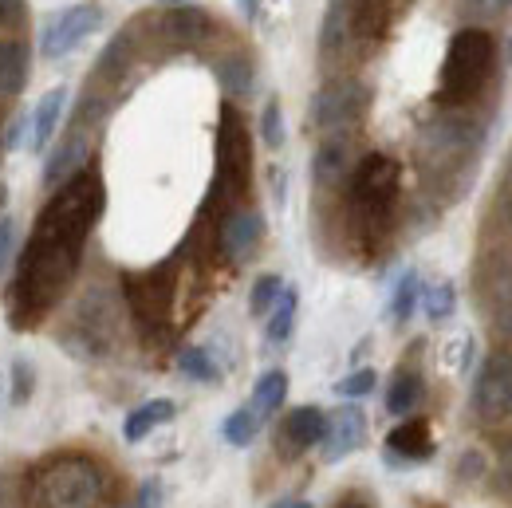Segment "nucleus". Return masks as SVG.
Masks as SVG:
<instances>
[{
	"label": "nucleus",
	"mask_w": 512,
	"mask_h": 508,
	"mask_svg": "<svg viewBox=\"0 0 512 508\" xmlns=\"http://www.w3.org/2000/svg\"><path fill=\"white\" fill-rule=\"evenodd\" d=\"M103 201H107V193H103L99 170L83 166L44 205V213L36 217V229L20 253L8 296H4L12 327L28 331L60 304V296L71 288V280L79 272L87 237L103 217Z\"/></svg>",
	"instance_id": "obj_1"
},
{
	"label": "nucleus",
	"mask_w": 512,
	"mask_h": 508,
	"mask_svg": "<svg viewBox=\"0 0 512 508\" xmlns=\"http://www.w3.org/2000/svg\"><path fill=\"white\" fill-rule=\"evenodd\" d=\"M402 170L390 154H367L347 182V213H351V233L367 245L379 249L394 221V201H398Z\"/></svg>",
	"instance_id": "obj_2"
},
{
	"label": "nucleus",
	"mask_w": 512,
	"mask_h": 508,
	"mask_svg": "<svg viewBox=\"0 0 512 508\" xmlns=\"http://www.w3.org/2000/svg\"><path fill=\"white\" fill-rule=\"evenodd\" d=\"M103 473L91 457H52L40 461L24 481V508H99Z\"/></svg>",
	"instance_id": "obj_3"
},
{
	"label": "nucleus",
	"mask_w": 512,
	"mask_h": 508,
	"mask_svg": "<svg viewBox=\"0 0 512 508\" xmlns=\"http://www.w3.org/2000/svg\"><path fill=\"white\" fill-rule=\"evenodd\" d=\"M497 64V44L485 28H461L449 40L446 64H442V83H438V107H465L469 99L481 95Z\"/></svg>",
	"instance_id": "obj_4"
},
{
	"label": "nucleus",
	"mask_w": 512,
	"mask_h": 508,
	"mask_svg": "<svg viewBox=\"0 0 512 508\" xmlns=\"http://www.w3.org/2000/svg\"><path fill=\"white\" fill-rule=\"evenodd\" d=\"M249 170H253V150H249V130L241 123L237 107H221V127H217V174H213V197L209 201H237L249 190Z\"/></svg>",
	"instance_id": "obj_5"
},
{
	"label": "nucleus",
	"mask_w": 512,
	"mask_h": 508,
	"mask_svg": "<svg viewBox=\"0 0 512 508\" xmlns=\"http://www.w3.org/2000/svg\"><path fill=\"white\" fill-rule=\"evenodd\" d=\"M367 111V87L359 79H331L312 95L308 123L320 134H347Z\"/></svg>",
	"instance_id": "obj_6"
},
{
	"label": "nucleus",
	"mask_w": 512,
	"mask_h": 508,
	"mask_svg": "<svg viewBox=\"0 0 512 508\" xmlns=\"http://www.w3.org/2000/svg\"><path fill=\"white\" fill-rule=\"evenodd\" d=\"M127 300L134 308L138 323L146 331H162L170 323V308H174V260L154 268V272H130L123 280Z\"/></svg>",
	"instance_id": "obj_7"
},
{
	"label": "nucleus",
	"mask_w": 512,
	"mask_h": 508,
	"mask_svg": "<svg viewBox=\"0 0 512 508\" xmlns=\"http://www.w3.org/2000/svg\"><path fill=\"white\" fill-rule=\"evenodd\" d=\"M473 414L485 426H512V355H489L477 371Z\"/></svg>",
	"instance_id": "obj_8"
},
{
	"label": "nucleus",
	"mask_w": 512,
	"mask_h": 508,
	"mask_svg": "<svg viewBox=\"0 0 512 508\" xmlns=\"http://www.w3.org/2000/svg\"><path fill=\"white\" fill-rule=\"evenodd\" d=\"M99 28H103L99 4H71V8H64V12L44 28L40 48H44L48 60H64L67 52H75V48H79L91 32H99Z\"/></svg>",
	"instance_id": "obj_9"
},
{
	"label": "nucleus",
	"mask_w": 512,
	"mask_h": 508,
	"mask_svg": "<svg viewBox=\"0 0 512 508\" xmlns=\"http://www.w3.org/2000/svg\"><path fill=\"white\" fill-rule=\"evenodd\" d=\"M363 442H367V414H363L355 402L339 406V410L327 418V430H323V442H320L323 457L335 465V461L351 457Z\"/></svg>",
	"instance_id": "obj_10"
},
{
	"label": "nucleus",
	"mask_w": 512,
	"mask_h": 508,
	"mask_svg": "<svg viewBox=\"0 0 512 508\" xmlns=\"http://www.w3.org/2000/svg\"><path fill=\"white\" fill-rule=\"evenodd\" d=\"M473 138H477V130H473L469 119L442 115L438 123H430L426 134H422V154L434 158V162H453V158H461L473 146Z\"/></svg>",
	"instance_id": "obj_11"
},
{
	"label": "nucleus",
	"mask_w": 512,
	"mask_h": 508,
	"mask_svg": "<svg viewBox=\"0 0 512 508\" xmlns=\"http://www.w3.org/2000/svg\"><path fill=\"white\" fill-rule=\"evenodd\" d=\"M260 237H264V217L256 209H233L221 225V253L233 264H245L256 253Z\"/></svg>",
	"instance_id": "obj_12"
},
{
	"label": "nucleus",
	"mask_w": 512,
	"mask_h": 508,
	"mask_svg": "<svg viewBox=\"0 0 512 508\" xmlns=\"http://www.w3.org/2000/svg\"><path fill=\"white\" fill-rule=\"evenodd\" d=\"M87 158H91V138H87V130H71L64 142L52 150V158H48V166H44V186H64L71 174H79L83 166H87Z\"/></svg>",
	"instance_id": "obj_13"
},
{
	"label": "nucleus",
	"mask_w": 512,
	"mask_h": 508,
	"mask_svg": "<svg viewBox=\"0 0 512 508\" xmlns=\"http://www.w3.org/2000/svg\"><path fill=\"white\" fill-rule=\"evenodd\" d=\"M162 36L170 44L193 48V44H205L213 36V20H209V12L193 8V4H174V12L162 16Z\"/></svg>",
	"instance_id": "obj_14"
},
{
	"label": "nucleus",
	"mask_w": 512,
	"mask_h": 508,
	"mask_svg": "<svg viewBox=\"0 0 512 508\" xmlns=\"http://www.w3.org/2000/svg\"><path fill=\"white\" fill-rule=\"evenodd\" d=\"M430 453H434V438H430V422H422V418L402 422L386 438V457L390 461H426Z\"/></svg>",
	"instance_id": "obj_15"
},
{
	"label": "nucleus",
	"mask_w": 512,
	"mask_h": 508,
	"mask_svg": "<svg viewBox=\"0 0 512 508\" xmlns=\"http://www.w3.org/2000/svg\"><path fill=\"white\" fill-rule=\"evenodd\" d=\"M312 174L320 186H335L351 174V138L347 134H327L323 146L316 150V162H312Z\"/></svg>",
	"instance_id": "obj_16"
},
{
	"label": "nucleus",
	"mask_w": 512,
	"mask_h": 508,
	"mask_svg": "<svg viewBox=\"0 0 512 508\" xmlns=\"http://www.w3.org/2000/svg\"><path fill=\"white\" fill-rule=\"evenodd\" d=\"M351 36H355V0H331L320 32L323 56H339Z\"/></svg>",
	"instance_id": "obj_17"
},
{
	"label": "nucleus",
	"mask_w": 512,
	"mask_h": 508,
	"mask_svg": "<svg viewBox=\"0 0 512 508\" xmlns=\"http://www.w3.org/2000/svg\"><path fill=\"white\" fill-rule=\"evenodd\" d=\"M323 430H327L323 410L300 406V410H292V414L284 418V445H288L292 453H304V449H312V445L323 442Z\"/></svg>",
	"instance_id": "obj_18"
},
{
	"label": "nucleus",
	"mask_w": 512,
	"mask_h": 508,
	"mask_svg": "<svg viewBox=\"0 0 512 508\" xmlns=\"http://www.w3.org/2000/svg\"><path fill=\"white\" fill-rule=\"evenodd\" d=\"M174 414H178V406L170 402V398H154V402H142L138 410H130L127 414V426H123V438L130 445H138L146 434H154L158 426H166V422H174Z\"/></svg>",
	"instance_id": "obj_19"
},
{
	"label": "nucleus",
	"mask_w": 512,
	"mask_h": 508,
	"mask_svg": "<svg viewBox=\"0 0 512 508\" xmlns=\"http://www.w3.org/2000/svg\"><path fill=\"white\" fill-rule=\"evenodd\" d=\"M67 91L64 87H52L36 111H32V150H48V142L56 138V127H60V115H64Z\"/></svg>",
	"instance_id": "obj_20"
},
{
	"label": "nucleus",
	"mask_w": 512,
	"mask_h": 508,
	"mask_svg": "<svg viewBox=\"0 0 512 508\" xmlns=\"http://www.w3.org/2000/svg\"><path fill=\"white\" fill-rule=\"evenodd\" d=\"M28 79V52L20 40H0V99L20 95Z\"/></svg>",
	"instance_id": "obj_21"
},
{
	"label": "nucleus",
	"mask_w": 512,
	"mask_h": 508,
	"mask_svg": "<svg viewBox=\"0 0 512 508\" xmlns=\"http://www.w3.org/2000/svg\"><path fill=\"white\" fill-rule=\"evenodd\" d=\"M284 398H288V375H284V371H268V375L256 379L249 410H253L260 422H268V418L284 406Z\"/></svg>",
	"instance_id": "obj_22"
},
{
	"label": "nucleus",
	"mask_w": 512,
	"mask_h": 508,
	"mask_svg": "<svg viewBox=\"0 0 512 508\" xmlns=\"http://www.w3.org/2000/svg\"><path fill=\"white\" fill-rule=\"evenodd\" d=\"M422 375L418 371H402V375H394L390 382V390H386V410L394 414V418H406L418 402H422Z\"/></svg>",
	"instance_id": "obj_23"
},
{
	"label": "nucleus",
	"mask_w": 512,
	"mask_h": 508,
	"mask_svg": "<svg viewBox=\"0 0 512 508\" xmlns=\"http://www.w3.org/2000/svg\"><path fill=\"white\" fill-rule=\"evenodd\" d=\"M296 308H300V292L296 288H284L280 292V300L272 304V312H268V343H284L288 335H292V327H296Z\"/></svg>",
	"instance_id": "obj_24"
},
{
	"label": "nucleus",
	"mask_w": 512,
	"mask_h": 508,
	"mask_svg": "<svg viewBox=\"0 0 512 508\" xmlns=\"http://www.w3.org/2000/svg\"><path fill=\"white\" fill-rule=\"evenodd\" d=\"M217 83L225 87V95H249L253 91V64L245 56L217 60Z\"/></svg>",
	"instance_id": "obj_25"
},
{
	"label": "nucleus",
	"mask_w": 512,
	"mask_h": 508,
	"mask_svg": "<svg viewBox=\"0 0 512 508\" xmlns=\"http://www.w3.org/2000/svg\"><path fill=\"white\" fill-rule=\"evenodd\" d=\"M260 418H256L249 406H241V410H233L229 418H225V426H221V434H225V442L233 445V449H249L256 442V434H260Z\"/></svg>",
	"instance_id": "obj_26"
},
{
	"label": "nucleus",
	"mask_w": 512,
	"mask_h": 508,
	"mask_svg": "<svg viewBox=\"0 0 512 508\" xmlns=\"http://www.w3.org/2000/svg\"><path fill=\"white\" fill-rule=\"evenodd\" d=\"M418 300H422V280H418V272H406V276L398 280V288H394V300H390V319H394V323H406V319L414 316Z\"/></svg>",
	"instance_id": "obj_27"
},
{
	"label": "nucleus",
	"mask_w": 512,
	"mask_h": 508,
	"mask_svg": "<svg viewBox=\"0 0 512 508\" xmlns=\"http://www.w3.org/2000/svg\"><path fill=\"white\" fill-rule=\"evenodd\" d=\"M178 371L193 382H217L221 379V371H217V363H213V355H209L205 347H186V351L178 355Z\"/></svg>",
	"instance_id": "obj_28"
},
{
	"label": "nucleus",
	"mask_w": 512,
	"mask_h": 508,
	"mask_svg": "<svg viewBox=\"0 0 512 508\" xmlns=\"http://www.w3.org/2000/svg\"><path fill=\"white\" fill-rule=\"evenodd\" d=\"M280 292H284V280H280L276 272L260 276V280L253 284V292H249V312H253V316H268L272 304L280 300Z\"/></svg>",
	"instance_id": "obj_29"
},
{
	"label": "nucleus",
	"mask_w": 512,
	"mask_h": 508,
	"mask_svg": "<svg viewBox=\"0 0 512 508\" xmlns=\"http://www.w3.org/2000/svg\"><path fill=\"white\" fill-rule=\"evenodd\" d=\"M493 327H497V335H505L512 343V272L505 280H497V292H493Z\"/></svg>",
	"instance_id": "obj_30"
},
{
	"label": "nucleus",
	"mask_w": 512,
	"mask_h": 508,
	"mask_svg": "<svg viewBox=\"0 0 512 508\" xmlns=\"http://www.w3.org/2000/svg\"><path fill=\"white\" fill-rule=\"evenodd\" d=\"M422 304H426V316L434 319V323H442V319H449L453 308H457V292H453L449 280H442V284H434V288L422 296Z\"/></svg>",
	"instance_id": "obj_31"
},
{
	"label": "nucleus",
	"mask_w": 512,
	"mask_h": 508,
	"mask_svg": "<svg viewBox=\"0 0 512 508\" xmlns=\"http://www.w3.org/2000/svg\"><path fill=\"white\" fill-rule=\"evenodd\" d=\"M260 134H264L268 150H280L284 146V111H280V99H268V107L260 115Z\"/></svg>",
	"instance_id": "obj_32"
},
{
	"label": "nucleus",
	"mask_w": 512,
	"mask_h": 508,
	"mask_svg": "<svg viewBox=\"0 0 512 508\" xmlns=\"http://www.w3.org/2000/svg\"><path fill=\"white\" fill-rule=\"evenodd\" d=\"M130 60V32H119L115 40H111V48L103 52V60H99V75H107V79H115Z\"/></svg>",
	"instance_id": "obj_33"
},
{
	"label": "nucleus",
	"mask_w": 512,
	"mask_h": 508,
	"mask_svg": "<svg viewBox=\"0 0 512 508\" xmlns=\"http://www.w3.org/2000/svg\"><path fill=\"white\" fill-rule=\"evenodd\" d=\"M375 382H379V375H375L371 367H363V371H355V375L339 379L335 394H343V398H367V394L375 390Z\"/></svg>",
	"instance_id": "obj_34"
},
{
	"label": "nucleus",
	"mask_w": 512,
	"mask_h": 508,
	"mask_svg": "<svg viewBox=\"0 0 512 508\" xmlns=\"http://www.w3.org/2000/svg\"><path fill=\"white\" fill-rule=\"evenodd\" d=\"M509 8H512V0H465V12L477 16V20H493V16L509 12Z\"/></svg>",
	"instance_id": "obj_35"
},
{
	"label": "nucleus",
	"mask_w": 512,
	"mask_h": 508,
	"mask_svg": "<svg viewBox=\"0 0 512 508\" xmlns=\"http://www.w3.org/2000/svg\"><path fill=\"white\" fill-rule=\"evenodd\" d=\"M12 394H16V402H28V394H32V367L28 363H16V371H12Z\"/></svg>",
	"instance_id": "obj_36"
},
{
	"label": "nucleus",
	"mask_w": 512,
	"mask_h": 508,
	"mask_svg": "<svg viewBox=\"0 0 512 508\" xmlns=\"http://www.w3.org/2000/svg\"><path fill=\"white\" fill-rule=\"evenodd\" d=\"M12 245H16V221L12 217H0V272L12 256Z\"/></svg>",
	"instance_id": "obj_37"
},
{
	"label": "nucleus",
	"mask_w": 512,
	"mask_h": 508,
	"mask_svg": "<svg viewBox=\"0 0 512 508\" xmlns=\"http://www.w3.org/2000/svg\"><path fill=\"white\" fill-rule=\"evenodd\" d=\"M28 127H32V119L28 115H16V123H8V130H4V150H16L24 142V130Z\"/></svg>",
	"instance_id": "obj_38"
},
{
	"label": "nucleus",
	"mask_w": 512,
	"mask_h": 508,
	"mask_svg": "<svg viewBox=\"0 0 512 508\" xmlns=\"http://www.w3.org/2000/svg\"><path fill=\"white\" fill-rule=\"evenodd\" d=\"M24 20V0H0V28H12Z\"/></svg>",
	"instance_id": "obj_39"
},
{
	"label": "nucleus",
	"mask_w": 512,
	"mask_h": 508,
	"mask_svg": "<svg viewBox=\"0 0 512 508\" xmlns=\"http://www.w3.org/2000/svg\"><path fill=\"white\" fill-rule=\"evenodd\" d=\"M497 205H501V217L512 225V178L505 182V190H501V197H497Z\"/></svg>",
	"instance_id": "obj_40"
},
{
	"label": "nucleus",
	"mask_w": 512,
	"mask_h": 508,
	"mask_svg": "<svg viewBox=\"0 0 512 508\" xmlns=\"http://www.w3.org/2000/svg\"><path fill=\"white\" fill-rule=\"evenodd\" d=\"M501 473H505V485L512 489V445H509V453H505V461H501Z\"/></svg>",
	"instance_id": "obj_41"
},
{
	"label": "nucleus",
	"mask_w": 512,
	"mask_h": 508,
	"mask_svg": "<svg viewBox=\"0 0 512 508\" xmlns=\"http://www.w3.org/2000/svg\"><path fill=\"white\" fill-rule=\"evenodd\" d=\"M241 8H245V16H249V20L260 16V0H241Z\"/></svg>",
	"instance_id": "obj_42"
},
{
	"label": "nucleus",
	"mask_w": 512,
	"mask_h": 508,
	"mask_svg": "<svg viewBox=\"0 0 512 508\" xmlns=\"http://www.w3.org/2000/svg\"><path fill=\"white\" fill-rule=\"evenodd\" d=\"M158 4H190V0H158Z\"/></svg>",
	"instance_id": "obj_43"
},
{
	"label": "nucleus",
	"mask_w": 512,
	"mask_h": 508,
	"mask_svg": "<svg viewBox=\"0 0 512 508\" xmlns=\"http://www.w3.org/2000/svg\"><path fill=\"white\" fill-rule=\"evenodd\" d=\"M288 508H312L308 501H296V505H288Z\"/></svg>",
	"instance_id": "obj_44"
},
{
	"label": "nucleus",
	"mask_w": 512,
	"mask_h": 508,
	"mask_svg": "<svg viewBox=\"0 0 512 508\" xmlns=\"http://www.w3.org/2000/svg\"><path fill=\"white\" fill-rule=\"evenodd\" d=\"M505 56H509V64H512V36H509V48H505Z\"/></svg>",
	"instance_id": "obj_45"
},
{
	"label": "nucleus",
	"mask_w": 512,
	"mask_h": 508,
	"mask_svg": "<svg viewBox=\"0 0 512 508\" xmlns=\"http://www.w3.org/2000/svg\"><path fill=\"white\" fill-rule=\"evenodd\" d=\"M509 178H512V162H509Z\"/></svg>",
	"instance_id": "obj_46"
},
{
	"label": "nucleus",
	"mask_w": 512,
	"mask_h": 508,
	"mask_svg": "<svg viewBox=\"0 0 512 508\" xmlns=\"http://www.w3.org/2000/svg\"><path fill=\"white\" fill-rule=\"evenodd\" d=\"M347 508H363V505H347Z\"/></svg>",
	"instance_id": "obj_47"
}]
</instances>
